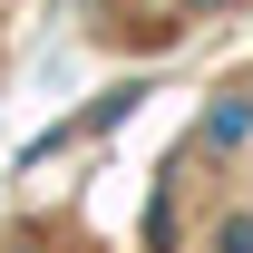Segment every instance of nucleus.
I'll list each match as a JSON object with an SVG mask.
<instances>
[{
    "label": "nucleus",
    "mask_w": 253,
    "mask_h": 253,
    "mask_svg": "<svg viewBox=\"0 0 253 253\" xmlns=\"http://www.w3.org/2000/svg\"><path fill=\"white\" fill-rule=\"evenodd\" d=\"M253 136V107H214V146H244Z\"/></svg>",
    "instance_id": "obj_1"
},
{
    "label": "nucleus",
    "mask_w": 253,
    "mask_h": 253,
    "mask_svg": "<svg viewBox=\"0 0 253 253\" xmlns=\"http://www.w3.org/2000/svg\"><path fill=\"white\" fill-rule=\"evenodd\" d=\"M214 244H224V253H253V224L234 214V224H224V234H214Z\"/></svg>",
    "instance_id": "obj_2"
}]
</instances>
